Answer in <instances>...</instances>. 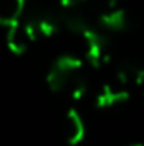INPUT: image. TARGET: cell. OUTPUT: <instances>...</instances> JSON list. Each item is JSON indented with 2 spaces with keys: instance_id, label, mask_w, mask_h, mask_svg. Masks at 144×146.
<instances>
[{
  "instance_id": "obj_9",
  "label": "cell",
  "mask_w": 144,
  "mask_h": 146,
  "mask_svg": "<svg viewBox=\"0 0 144 146\" xmlns=\"http://www.w3.org/2000/svg\"><path fill=\"white\" fill-rule=\"evenodd\" d=\"M26 14V0H0V26L10 27Z\"/></svg>"
},
{
  "instance_id": "obj_4",
  "label": "cell",
  "mask_w": 144,
  "mask_h": 146,
  "mask_svg": "<svg viewBox=\"0 0 144 146\" xmlns=\"http://www.w3.org/2000/svg\"><path fill=\"white\" fill-rule=\"evenodd\" d=\"M37 41V36L31 26V22L26 19V15L12 24L10 27H7V34H5V44L9 48L10 53L14 54H24L32 42Z\"/></svg>"
},
{
  "instance_id": "obj_6",
  "label": "cell",
  "mask_w": 144,
  "mask_h": 146,
  "mask_svg": "<svg viewBox=\"0 0 144 146\" xmlns=\"http://www.w3.org/2000/svg\"><path fill=\"white\" fill-rule=\"evenodd\" d=\"M95 22H97L98 29H102L104 33H122L129 26V14L124 9V5L115 7L110 10L97 12Z\"/></svg>"
},
{
  "instance_id": "obj_10",
  "label": "cell",
  "mask_w": 144,
  "mask_h": 146,
  "mask_svg": "<svg viewBox=\"0 0 144 146\" xmlns=\"http://www.w3.org/2000/svg\"><path fill=\"white\" fill-rule=\"evenodd\" d=\"M83 2H87V0H58V3H59V7H61L63 10L76 9V7L83 5Z\"/></svg>"
},
{
  "instance_id": "obj_12",
  "label": "cell",
  "mask_w": 144,
  "mask_h": 146,
  "mask_svg": "<svg viewBox=\"0 0 144 146\" xmlns=\"http://www.w3.org/2000/svg\"><path fill=\"white\" fill-rule=\"evenodd\" d=\"M143 90H144V83H143Z\"/></svg>"
},
{
  "instance_id": "obj_5",
  "label": "cell",
  "mask_w": 144,
  "mask_h": 146,
  "mask_svg": "<svg viewBox=\"0 0 144 146\" xmlns=\"http://www.w3.org/2000/svg\"><path fill=\"white\" fill-rule=\"evenodd\" d=\"M131 97V88L124 87L122 83H119L117 80H110L105 82L98 90H97V97H95V106L98 109H110L115 107L126 100H129Z\"/></svg>"
},
{
  "instance_id": "obj_3",
  "label": "cell",
  "mask_w": 144,
  "mask_h": 146,
  "mask_svg": "<svg viewBox=\"0 0 144 146\" xmlns=\"http://www.w3.org/2000/svg\"><path fill=\"white\" fill-rule=\"evenodd\" d=\"M26 19L31 22L37 39L41 37H53L58 33H61L63 27V10L61 9H39L32 10L31 14H24Z\"/></svg>"
},
{
  "instance_id": "obj_7",
  "label": "cell",
  "mask_w": 144,
  "mask_h": 146,
  "mask_svg": "<svg viewBox=\"0 0 144 146\" xmlns=\"http://www.w3.org/2000/svg\"><path fill=\"white\" fill-rule=\"evenodd\" d=\"M63 134H65V141L70 146H78L80 143H83V139L87 136V126H85V121L78 109L71 107L65 114Z\"/></svg>"
},
{
  "instance_id": "obj_1",
  "label": "cell",
  "mask_w": 144,
  "mask_h": 146,
  "mask_svg": "<svg viewBox=\"0 0 144 146\" xmlns=\"http://www.w3.org/2000/svg\"><path fill=\"white\" fill-rule=\"evenodd\" d=\"M83 73H85V63L80 56L61 54L51 63L46 75V83L51 92L66 94Z\"/></svg>"
},
{
  "instance_id": "obj_2",
  "label": "cell",
  "mask_w": 144,
  "mask_h": 146,
  "mask_svg": "<svg viewBox=\"0 0 144 146\" xmlns=\"http://www.w3.org/2000/svg\"><path fill=\"white\" fill-rule=\"evenodd\" d=\"M80 39L83 44V63L87 61L92 68H102L110 63V39L102 29H98V26L88 29Z\"/></svg>"
},
{
  "instance_id": "obj_8",
  "label": "cell",
  "mask_w": 144,
  "mask_h": 146,
  "mask_svg": "<svg viewBox=\"0 0 144 146\" xmlns=\"http://www.w3.org/2000/svg\"><path fill=\"white\" fill-rule=\"evenodd\" d=\"M112 78L132 90V87H143L144 68L137 63H132V61H122L117 65Z\"/></svg>"
},
{
  "instance_id": "obj_11",
  "label": "cell",
  "mask_w": 144,
  "mask_h": 146,
  "mask_svg": "<svg viewBox=\"0 0 144 146\" xmlns=\"http://www.w3.org/2000/svg\"><path fill=\"white\" fill-rule=\"evenodd\" d=\"M129 146H144V145H129Z\"/></svg>"
}]
</instances>
